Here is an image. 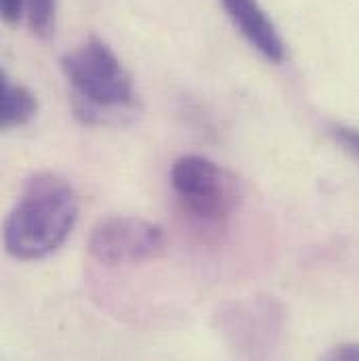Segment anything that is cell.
<instances>
[{
    "instance_id": "cell-3",
    "label": "cell",
    "mask_w": 359,
    "mask_h": 361,
    "mask_svg": "<svg viewBox=\"0 0 359 361\" xmlns=\"http://www.w3.org/2000/svg\"><path fill=\"white\" fill-rule=\"evenodd\" d=\"M171 185L185 214L204 225L227 221L242 202L240 179L197 154L181 156L173 162Z\"/></svg>"
},
{
    "instance_id": "cell-7",
    "label": "cell",
    "mask_w": 359,
    "mask_h": 361,
    "mask_svg": "<svg viewBox=\"0 0 359 361\" xmlns=\"http://www.w3.org/2000/svg\"><path fill=\"white\" fill-rule=\"evenodd\" d=\"M38 111V101L34 92L23 85H15L6 74H2V128L23 126Z\"/></svg>"
},
{
    "instance_id": "cell-11",
    "label": "cell",
    "mask_w": 359,
    "mask_h": 361,
    "mask_svg": "<svg viewBox=\"0 0 359 361\" xmlns=\"http://www.w3.org/2000/svg\"><path fill=\"white\" fill-rule=\"evenodd\" d=\"M2 17L6 23H17L23 15V8H28V0H0Z\"/></svg>"
},
{
    "instance_id": "cell-6",
    "label": "cell",
    "mask_w": 359,
    "mask_h": 361,
    "mask_svg": "<svg viewBox=\"0 0 359 361\" xmlns=\"http://www.w3.org/2000/svg\"><path fill=\"white\" fill-rule=\"evenodd\" d=\"M227 332H231V336L238 343H244L242 353H246L248 357H252V336H255V347H257V355L259 351H267L273 341V332H275V309L271 300H250V302H242L236 305V309L231 313H227Z\"/></svg>"
},
{
    "instance_id": "cell-2",
    "label": "cell",
    "mask_w": 359,
    "mask_h": 361,
    "mask_svg": "<svg viewBox=\"0 0 359 361\" xmlns=\"http://www.w3.org/2000/svg\"><path fill=\"white\" fill-rule=\"evenodd\" d=\"M61 70L72 87L76 116L83 122L103 124L137 109L133 78L105 40L89 38L63 55Z\"/></svg>"
},
{
    "instance_id": "cell-5",
    "label": "cell",
    "mask_w": 359,
    "mask_h": 361,
    "mask_svg": "<svg viewBox=\"0 0 359 361\" xmlns=\"http://www.w3.org/2000/svg\"><path fill=\"white\" fill-rule=\"evenodd\" d=\"M236 25V30L255 47L267 61L281 63L286 59V47L284 40L265 13V8L259 4V0H219Z\"/></svg>"
},
{
    "instance_id": "cell-10",
    "label": "cell",
    "mask_w": 359,
    "mask_h": 361,
    "mask_svg": "<svg viewBox=\"0 0 359 361\" xmlns=\"http://www.w3.org/2000/svg\"><path fill=\"white\" fill-rule=\"evenodd\" d=\"M322 361H359V343H341L326 351Z\"/></svg>"
},
{
    "instance_id": "cell-1",
    "label": "cell",
    "mask_w": 359,
    "mask_h": 361,
    "mask_svg": "<svg viewBox=\"0 0 359 361\" xmlns=\"http://www.w3.org/2000/svg\"><path fill=\"white\" fill-rule=\"evenodd\" d=\"M80 212L72 183L55 173H36L4 221V250L17 261H40L70 238Z\"/></svg>"
},
{
    "instance_id": "cell-8",
    "label": "cell",
    "mask_w": 359,
    "mask_h": 361,
    "mask_svg": "<svg viewBox=\"0 0 359 361\" xmlns=\"http://www.w3.org/2000/svg\"><path fill=\"white\" fill-rule=\"evenodd\" d=\"M55 2L57 0H28V19L36 36L47 38L55 23Z\"/></svg>"
},
{
    "instance_id": "cell-4",
    "label": "cell",
    "mask_w": 359,
    "mask_h": 361,
    "mask_svg": "<svg viewBox=\"0 0 359 361\" xmlns=\"http://www.w3.org/2000/svg\"><path fill=\"white\" fill-rule=\"evenodd\" d=\"M87 246L90 257L101 265H139L164 252L166 235L154 221L133 214H114L92 227Z\"/></svg>"
},
{
    "instance_id": "cell-9",
    "label": "cell",
    "mask_w": 359,
    "mask_h": 361,
    "mask_svg": "<svg viewBox=\"0 0 359 361\" xmlns=\"http://www.w3.org/2000/svg\"><path fill=\"white\" fill-rule=\"evenodd\" d=\"M328 135L334 139V143H336L343 152H347L351 158L359 160V128L334 122V124L328 126Z\"/></svg>"
}]
</instances>
